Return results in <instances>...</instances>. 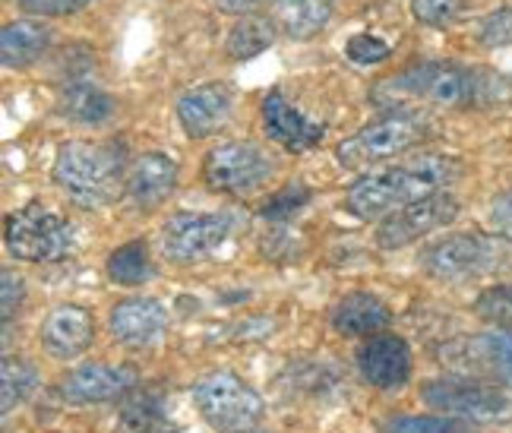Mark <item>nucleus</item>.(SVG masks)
Returning a JSON list of instances; mask_svg holds the SVG:
<instances>
[{
	"mask_svg": "<svg viewBox=\"0 0 512 433\" xmlns=\"http://www.w3.org/2000/svg\"><path fill=\"white\" fill-rule=\"evenodd\" d=\"M373 102L389 108L427 102L440 108H509L512 76L494 67H465L452 61H418L373 89Z\"/></svg>",
	"mask_w": 512,
	"mask_h": 433,
	"instance_id": "1",
	"label": "nucleus"
},
{
	"mask_svg": "<svg viewBox=\"0 0 512 433\" xmlns=\"http://www.w3.org/2000/svg\"><path fill=\"white\" fill-rule=\"evenodd\" d=\"M462 174V165L452 155L440 152H421L408 155L392 165L373 168L361 174L345 193V206L358 219H386L389 212H396L408 203H418L424 196L443 193L449 184H456Z\"/></svg>",
	"mask_w": 512,
	"mask_h": 433,
	"instance_id": "2",
	"label": "nucleus"
},
{
	"mask_svg": "<svg viewBox=\"0 0 512 433\" xmlns=\"http://www.w3.org/2000/svg\"><path fill=\"white\" fill-rule=\"evenodd\" d=\"M124 146L114 140H67L54 155L51 181L76 206L102 209L127 190Z\"/></svg>",
	"mask_w": 512,
	"mask_h": 433,
	"instance_id": "3",
	"label": "nucleus"
},
{
	"mask_svg": "<svg viewBox=\"0 0 512 433\" xmlns=\"http://www.w3.org/2000/svg\"><path fill=\"white\" fill-rule=\"evenodd\" d=\"M433 133H437V121H433L427 111L399 108L364 124L358 133L345 136L336 146V162L342 168L361 171L367 165L389 162V159H396V155L421 146Z\"/></svg>",
	"mask_w": 512,
	"mask_h": 433,
	"instance_id": "4",
	"label": "nucleus"
},
{
	"mask_svg": "<svg viewBox=\"0 0 512 433\" xmlns=\"http://www.w3.org/2000/svg\"><path fill=\"white\" fill-rule=\"evenodd\" d=\"M193 402L215 433H250L266 415L263 396L234 370H212L196 380Z\"/></svg>",
	"mask_w": 512,
	"mask_h": 433,
	"instance_id": "5",
	"label": "nucleus"
},
{
	"mask_svg": "<svg viewBox=\"0 0 512 433\" xmlns=\"http://www.w3.org/2000/svg\"><path fill=\"white\" fill-rule=\"evenodd\" d=\"M4 244L10 257L23 263H57L70 257L76 244V231L67 215L51 209L48 203H26L7 219Z\"/></svg>",
	"mask_w": 512,
	"mask_h": 433,
	"instance_id": "6",
	"label": "nucleus"
},
{
	"mask_svg": "<svg viewBox=\"0 0 512 433\" xmlns=\"http://www.w3.org/2000/svg\"><path fill=\"white\" fill-rule=\"evenodd\" d=\"M424 405L437 408L440 415L462 418L468 424H506L512 421V396L494 383L475 377H440L421 386Z\"/></svg>",
	"mask_w": 512,
	"mask_h": 433,
	"instance_id": "7",
	"label": "nucleus"
},
{
	"mask_svg": "<svg viewBox=\"0 0 512 433\" xmlns=\"http://www.w3.org/2000/svg\"><path fill=\"white\" fill-rule=\"evenodd\" d=\"M418 263L440 282H471L490 275L503 263V244L500 238H490L481 231H459L427 244Z\"/></svg>",
	"mask_w": 512,
	"mask_h": 433,
	"instance_id": "8",
	"label": "nucleus"
},
{
	"mask_svg": "<svg viewBox=\"0 0 512 433\" xmlns=\"http://www.w3.org/2000/svg\"><path fill=\"white\" fill-rule=\"evenodd\" d=\"M279 171L272 155L250 140H228L206 152L203 159V181L209 190L225 196H250L260 190L272 174Z\"/></svg>",
	"mask_w": 512,
	"mask_h": 433,
	"instance_id": "9",
	"label": "nucleus"
},
{
	"mask_svg": "<svg viewBox=\"0 0 512 433\" xmlns=\"http://www.w3.org/2000/svg\"><path fill=\"white\" fill-rule=\"evenodd\" d=\"M234 231L228 212H174L162 225V247L171 263H203L219 253Z\"/></svg>",
	"mask_w": 512,
	"mask_h": 433,
	"instance_id": "10",
	"label": "nucleus"
},
{
	"mask_svg": "<svg viewBox=\"0 0 512 433\" xmlns=\"http://www.w3.org/2000/svg\"><path fill=\"white\" fill-rule=\"evenodd\" d=\"M440 361L459 377L512 386V329L452 339L440 348Z\"/></svg>",
	"mask_w": 512,
	"mask_h": 433,
	"instance_id": "11",
	"label": "nucleus"
},
{
	"mask_svg": "<svg viewBox=\"0 0 512 433\" xmlns=\"http://www.w3.org/2000/svg\"><path fill=\"white\" fill-rule=\"evenodd\" d=\"M459 200L452 193H433L424 196L418 203H408L396 212H389L386 219H380L377 228V247L383 250H402L408 244H415L427 238L430 231H440L459 219Z\"/></svg>",
	"mask_w": 512,
	"mask_h": 433,
	"instance_id": "12",
	"label": "nucleus"
},
{
	"mask_svg": "<svg viewBox=\"0 0 512 433\" xmlns=\"http://www.w3.org/2000/svg\"><path fill=\"white\" fill-rule=\"evenodd\" d=\"M136 386H140V373L133 367L89 361L67 370L61 383H57V392L70 405H102L130 396Z\"/></svg>",
	"mask_w": 512,
	"mask_h": 433,
	"instance_id": "13",
	"label": "nucleus"
},
{
	"mask_svg": "<svg viewBox=\"0 0 512 433\" xmlns=\"http://www.w3.org/2000/svg\"><path fill=\"white\" fill-rule=\"evenodd\" d=\"M263 130L272 143H279L291 155L310 152L326 136V127L320 121H310L301 108H294L282 89H272L263 98Z\"/></svg>",
	"mask_w": 512,
	"mask_h": 433,
	"instance_id": "14",
	"label": "nucleus"
},
{
	"mask_svg": "<svg viewBox=\"0 0 512 433\" xmlns=\"http://www.w3.org/2000/svg\"><path fill=\"white\" fill-rule=\"evenodd\" d=\"M108 332L124 348H149L168 332V307L159 298H124L108 313Z\"/></svg>",
	"mask_w": 512,
	"mask_h": 433,
	"instance_id": "15",
	"label": "nucleus"
},
{
	"mask_svg": "<svg viewBox=\"0 0 512 433\" xmlns=\"http://www.w3.org/2000/svg\"><path fill=\"white\" fill-rule=\"evenodd\" d=\"M234 111V92L228 83H200L177 98V121L190 140H206L219 133Z\"/></svg>",
	"mask_w": 512,
	"mask_h": 433,
	"instance_id": "16",
	"label": "nucleus"
},
{
	"mask_svg": "<svg viewBox=\"0 0 512 433\" xmlns=\"http://www.w3.org/2000/svg\"><path fill=\"white\" fill-rule=\"evenodd\" d=\"M358 370L373 389H402L411 380V348L396 332H377L358 348Z\"/></svg>",
	"mask_w": 512,
	"mask_h": 433,
	"instance_id": "17",
	"label": "nucleus"
},
{
	"mask_svg": "<svg viewBox=\"0 0 512 433\" xmlns=\"http://www.w3.org/2000/svg\"><path fill=\"white\" fill-rule=\"evenodd\" d=\"M38 339L57 361L80 358L95 342V317L80 304H57L45 313L42 326H38Z\"/></svg>",
	"mask_w": 512,
	"mask_h": 433,
	"instance_id": "18",
	"label": "nucleus"
},
{
	"mask_svg": "<svg viewBox=\"0 0 512 433\" xmlns=\"http://www.w3.org/2000/svg\"><path fill=\"white\" fill-rule=\"evenodd\" d=\"M181 181V165H177L168 152H143L140 159L130 165L127 174V196L136 209H159Z\"/></svg>",
	"mask_w": 512,
	"mask_h": 433,
	"instance_id": "19",
	"label": "nucleus"
},
{
	"mask_svg": "<svg viewBox=\"0 0 512 433\" xmlns=\"http://www.w3.org/2000/svg\"><path fill=\"white\" fill-rule=\"evenodd\" d=\"M389 320H392L389 307L370 291H348L345 298L336 301V307H332V313H329L332 332H339V336H345V339L377 336V332H386Z\"/></svg>",
	"mask_w": 512,
	"mask_h": 433,
	"instance_id": "20",
	"label": "nucleus"
},
{
	"mask_svg": "<svg viewBox=\"0 0 512 433\" xmlns=\"http://www.w3.org/2000/svg\"><path fill=\"white\" fill-rule=\"evenodd\" d=\"M57 114L73 124L98 127L114 114V98L89 73L73 76V80H64L61 89H57Z\"/></svg>",
	"mask_w": 512,
	"mask_h": 433,
	"instance_id": "21",
	"label": "nucleus"
},
{
	"mask_svg": "<svg viewBox=\"0 0 512 433\" xmlns=\"http://www.w3.org/2000/svg\"><path fill=\"white\" fill-rule=\"evenodd\" d=\"M51 48V29L42 19H13L0 29V61L10 70L35 64Z\"/></svg>",
	"mask_w": 512,
	"mask_h": 433,
	"instance_id": "22",
	"label": "nucleus"
},
{
	"mask_svg": "<svg viewBox=\"0 0 512 433\" xmlns=\"http://www.w3.org/2000/svg\"><path fill=\"white\" fill-rule=\"evenodd\" d=\"M332 13H336V0H272L275 29H282L294 42L320 35L329 26Z\"/></svg>",
	"mask_w": 512,
	"mask_h": 433,
	"instance_id": "23",
	"label": "nucleus"
},
{
	"mask_svg": "<svg viewBox=\"0 0 512 433\" xmlns=\"http://www.w3.org/2000/svg\"><path fill=\"white\" fill-rule=\"evenodd\" d=\"M121 402L124 408H121V421H117L114 433H181V427L168 418L165 402L159 396L140 392V386Z\"/></svg>",
	"mask_w": 512,
	"mask_h": 433,
	"instance_id": "24",
	"label": "nucleus"
},
{
	"mask_svg": "<svg viewBox=\"0 0 512 433\" xmlns=\"http://www.w3.org/2000/svg\"><path fill=\"white\" fill-rule=\"evenodd\" d=\"M105 272H108V279L114 285H121V288H143L155 275L152 257H149V244L136 238V241H127L117 250H111Z\"/></svg>",
	"mask_w": 512,
	"mask_h": 433,
	"instance_id": "25",
	"label": "nucleus"
},
{
	"mask_svg": "<svg viewBox=\"0 0 512 433\" xmlns=\"http://www.w3.org/2000/svg\"><path fill=\"white\" fill-rule=\"evenodd\" d=\"M275 42V23L266 16H241L225 38V54L231 61H250Z\"/></svg>",
	"mask_w": 512,
	"mask_h": 433,
	"instance_id": "26",
	"label": "nucleus"
},
{
	"mask_svg": "<svg viewBox=\"0 0 512 433\" xmlns=\"http://www.w3.org/2000/svg\"><path fill=\"white\" fill-rule=\"evenodd\" d=\"M0 405H4V415H10V411L16 405H23L32 392L38 389V383H42V377H38V367L26 358H19V354H7L4 364H0Z\"/></svg>",
	"mask_w": 512,
	"mask_h": 433,
	"instance_id": "27",
	"label": "nucleus"
},
{
	"mask_svg": "<svg viewBox=\"0 0 512 433\" xmlns=\"http://www.w3.org/2000/svg\"><path fill=\"white\" fill-rule=\"evenodd\" d=\"M310 200H313L310 184L291 181V184H285L282 190H275L269 196V200L260 206V215L266 222H291L294 215L304 212V206H310Z\"/></svg>",
	"mask_w": 512,
	"mask_h": 433,
	"instance_id": "28",
	"label": "nucleus"
},
{
	"mask_svg": "<svg viewBox=\"0 0 512 433\" xmlns=\"http://www.w3.org/2000/svg\"><path fill=\"white\" fill-rule=\"evenodd\" d=\"M380 433H475V427L449 415H399L389 418Z\"/></svg>",
	"mask_w": 512,
	"mask_h": 433,
	"instance_id": "29",
	"label": "nucleus"
},
{
	"mask_svg": "<svg viewBox=\"0 0 512 433\" xmlns=\"http://www.w3.org/2000/svg\"><path fill=\"white\" fill-rule=\"evenodd\" d=\"M475 313L497 329H512V285L484 288L475 301Z\"/></svg>",
	"mask_w": 512,
	"mask_h": 433,
	"instance_id": "30",
	"label": "nucleus"
},
{
	"mask_svg": "<svg viewBox=\"0 0 512 433\" xmlns=\"http://www.w3.org/2000/svg\"><path fill=\"white\" fill-rule=\"evenodd\" d=\"M465 10L468 0H411V16L430 29H446L452 23H459Z\"/></svg>",
	"mask_w": 512,
	"mask_h": 433,
	"instance_id": "31",
	"label": "nucleus"
},
{
	"mask_svg": "<svg viewBox=\"0 0 512 433\" xmlns=\"http://www.w3.org/2000/svg\"><path fill=\"white\" fill-rule=\"evenodd\" d=\"M345 57H348L351 64H358V67H373V64L389 61V57H392V48H389V42H383V38H377V35L358 32V35H351V38H348Z\"/></svg>",
	"mask_w": 512,
	"mask_h": 433,
	"instance_id": "32",
	"label": "nucleus"
},
{
	"mask_svg": "<svg viewBox=\"0 0 512 433\" xmlns=\"http://www.w3.org/2000/svg\"><path fill=\"white\" fill-rule=\"evenodd\" d=\"M478 42L484 48H506L512 45V4L497 7L478 23Z\"/></svg>",
	"mask_w": 512,
	"mask_h": 433,
	"instance_id": "33",
	"label": "nucleus"
},
{
	"mask_svg": "<svg viewBox=\"0 0 512 433\" xmlns=\"http://www.w3.org/2000/svg\"><path fill=\"white\" fill-rule=\"evenodd\" d=\"M92 4V0H19L29 16H73Z\"/></svg>",
	"mask_w": 512,
	"mask_h": 433,
	"instance_id": "34",
	"label": "nucleus"
},
{
	"mask_svg": "<svg viewBox=\"0 0 512 433\" xmlns=\"http://www.w3.org/2000/svg\"><path fill=\"white\" fill-rule=\"evenodd\" d=\"M490 228L500 241L512 244V190H503L490 203Z\"/></svg>",
	"mask_w": 512,
	"mask_h": 433,
	"instance_id": "35",
	"label": "nucleus"
},
{
	"mask_svg": "<svg viewBox=\"0 0 512 433\" xmlns=\"http://www.w3.org/2000/svg\"><path fill=\"white\" fill-rule=\"evenodd\" d=\"M0 301H4V323H10V317L26 301V285L10 269H4V275H0Z\"/></svg>",
	"mask_w": 512,
	"mask_h": 433,
	"instance_id": "36",
	"label": "nucleus"
},
{
	"mask_svg": "<svg viewBox=\"0 0 512 433\" xmlns=\"http://www.w3.org/2000/svg\"><path fill=\"white\" fill-rule=\"evenodd\" d=\"M263 0H215V7H219L222 13H228V16H253V10L260 7Z\"/></svg>",
	"mask_w": 512,
	"mask_h": 433,
	"instance_id": "37",
	"label": "nucleus"
},
{
	"mask_svg": "<svg viewBox=\"0 0 512 433\" xmlns=\"http://www.w3.org/2000/svg\"><path fill=\"white\" fill-rule=\"evenodd\" d=\"M250 433H272V430H250Z\"/></svg>",
	"mask_w": 512,
	"mask_h": 433,
	"instance_id": "38",
	"label": "nucleus"
}]
</instances>
